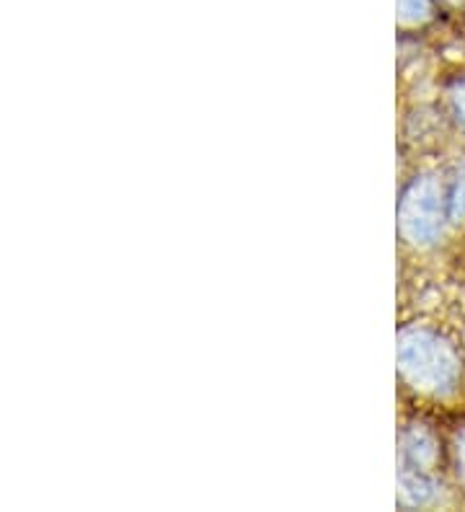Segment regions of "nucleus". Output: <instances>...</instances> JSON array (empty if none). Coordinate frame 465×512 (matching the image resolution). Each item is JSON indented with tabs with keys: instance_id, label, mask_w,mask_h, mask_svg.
I'll return each instance as SVG.
<instances>
[{
	"instance_id": "nucleus-1",
	"label": "nucleus",
	"mask_w": 465,
	"mask_h": 512,
	"mask_svg": "<svg viewBox=\"0 0 465 512\" xmlns=\"http://www.w3.org/2000/svg\"><path fill=\"white\" fill-rule=\"evenodd\" d=\"M398 370L411 388L432 396L450 394L460 381V360L453 344L427 326H411L401 331Z\"/></svg>"
},
{
	"instance_id": "nucleus-2",
	"label": "nucleus",
	"mask_w": 465,
	"mask_h": 512,
	"mask_svg": "<svg viewBox=\"0 0 465 512\" xmlns=\"http://www.w3.org/2000/svg\"><path fill=\"white\" fill-rule=\"evenodd\" d=\"M447 218H450V197L442 176L427 174L406 187L398 205V228L409 244H434Z\"/></svg>"
},
{
	"instance_id": "nucleus-3",
	"label": "nucleus",
	"mask_w": 465,
	"mask_h": 512,
	"mask_svg": "<svg viewBox=\"0 0 465 512\" xmlns=\"http://www.w3.org/2000/svg\"><path fill=\"white\" fill-rule=\"evenodd\" d=\"M396 8L403 26H419L432 19L434 0H396Z\"/></svg>"
},
{
	"instance_id": "nucleus-4",
	"label": "nucleus",
	"mask_w": 465,
	"mask_h": 512,
	"mask_svg": "<svg viewBox=\"0 0 465 512\" xmlns=\"http://www.w3.org/2000/svg\"><path fill=\"white\" fill-rule=\"evenodd\" d=\"M453 109H455V114H458L460 125L465 127V81L460 83L458 88H455V94H453Z\"/></svg>"
},
{
	"instance_id": "nucleus-5",
	"label": "nucleus",
	"mask_w": 465,
	"mask_h": 512,
	"mask_svg": "<svg viewBox=\"0 0 465 512\" xmlns=\"http://www.w3.org/2000/svg\"><path fill=\"white\" fill-rule=\"evenodd\" d=\"M458 463H460V474H463V479H465V438H463V443L458 445Z\"/></svg>"
}]
</instances>
